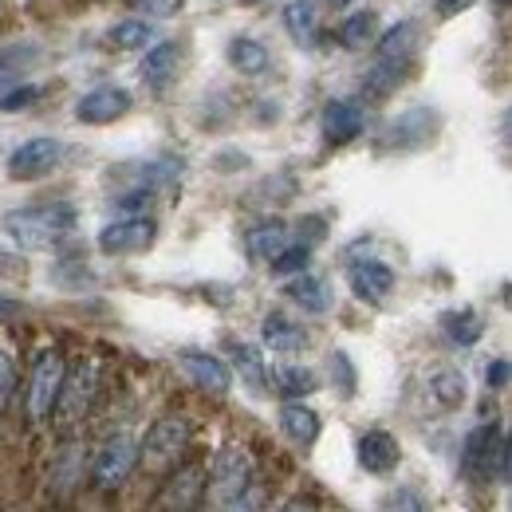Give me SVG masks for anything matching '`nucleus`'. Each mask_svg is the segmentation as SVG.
<instances>
[{
  "label": "nucleus",
  "instance_id": "1",
  "mask_svg": "<svg viewBox=\"0 0 512 512\" xmlns=\"http://www.w3.org/2000/svg\"><path fill=\"white\" fill-rule=\"evenodd\" d=\"M4 233L12 237L16 249L28 253H52L75 233V209L67 201H48V205H24L4 213Z\"/></svg>",
  "mask_w": 512,
  "mask_h": 512
},
{
  "label": "nucleus",
  "instance_id": "2",
  "mask_svg": "<svg viewBox=\"0 0 512 512\" xmlns=\"http://www.w3.org/2000/svg\"><path fill=\"white\" fill-rule=\"evenodd\" d=\"M193 442V422L186 414H162L150 422L146 438L138 442V465L154 477L162 473H174L178 461L186 457V449Z\"/></svg>",
  "mask_w": 512,
  "mask_h": 512
},
{
  "label": "nucleus",
  "instance_id": "3",
  "mask_svg": "<svg viewBox=\"0 0 512 512\" xmlns=\"http://www.w3.org/2000/svg\"><path fill=\"white\" fill-rule=\"evenodd\" d=\"M249 485H253V453L245 446H225L213 457V469L201 485V512H221Z\"/></svg>",
  "mask_w": 512,
  "mask_h": 512
},
{
  "label": "nucleus",
  "instance_id": "4",
  "mask_svg": "<svg viewBox=\"0 0 512 512\" xmlns=\"http://www.w3.org/2000/svg\"><path fill=\"white\" fill-rule=\"evenodd\" d=\"M95 390H99V367H95V359H79L75 367H67L60 398H56V410H52V422H56L60 434H71L91 414Z\"/></svg>",
  "mask_w": 512,
  "mask_h": 512
},
{
  "label": "nucleus",
  "instance_id": "5",
  "mask_svg": "<svg viewBox=\"0 0 512 512\" xmlns=\"http://www.w3.org/2000/svg\"><path fill=\"white\" fill-rule=\"evenodd\" d=\"M461 469L469 477H509V434L505 426L497 422H485L477 430L465 434V446H461Z\"/></svg>",
  "mask_w": 512,
  "mask_h": 512
},
{
  "label": "nucleus",
  "instance_id": "6",
  "mask_svg": "<svg viewBox=\"0 0 512 512\" xmlns=\"http://www.w3.org/2000/svg\"><path fill=\"white\" fill-rule=\"evenodd\" d=\"M138 469V442L127 430H115L91 457V485L99 493H115L127 485V477Z\"/></svg>",
  "mask_w": 512,
  "mask_h": 512
},
{
  "label": "nucleus",
  "instance_id": "7",
  "mask_svg": "<svg viewBox=\"0 0 512 512\" xmlns=\"http://www.w3.org/2000/svg\"><path fill=\"white\" fill-rule=\"evenodd\" d=\"M67 375V359L60 347H44L32 363V383H28V418L36 426L52 422V410H56V398H60V386Z\"/></svg>",
  "mask_w": 512,
  "mask_h": 512
},
{
  "label": "nucleus",
  "instance_id": "8",
  "mask_svg": "<svg viewBox=\"0 0 512 512\" xmlns=\"http://www.w3.org/2000/svg\"><path fill=\"white\" fill-rule=\"evenodd\" d=\"M60 162H64V142L52 134H36V138H24L8 154V178L12 182H36V178H48Z\"/></svg>",
  "mask_w": 512,
  "mask_h": 512
},
{
  "label": "nucleus",
  "instance_id": "9",
  "mask_svg": "<svg viewBox=\"0 0 512 512\" xmlns=\"http://www.w3.org/2000/svg\"><path fill=\"white\" fill-rule=\"evenodd\" d=\"M154 237H158L154 217H142V213L119 217V221H111V225L99 229V253H107V256L146 253V249L154 245Z\"/></svg>",
  "mask_w": 512,
  "mask_h": 512
},
{
  "label": "nucleus",
  "instance_id": "10",
  "mask_svg": "<svg viewBox=\"0 0 512 512\" xmlns=\"http://www.w3.org/2000/svg\"><path fill=\"white\" fill-rule=\"evenodd\" d=\"M130 107H134V99H130L127 87L103 83V87H91L87 95H79L75 119L87 127H107V123H119L123 115H130Z\"/></svg>",
  "mask_w": 512,
  "mask_h": 512
},
{
  "label": "nucleus",
  "instance_id": "11",
  "mask_svg": "<svg viewBox=\"0 0 512 512\" xmlns=\"http://www.w3.org/2000/svg\"><path fill=\"white\" fill-rule=\"evenodd\" d=\"M178 367L186 371V379H190L197 390H205V394H213V398H225L229 390H233V371H229V363L221 359V355H209V351H178Z\"/></svg>",
  "mask_w": 512,
  "mask_h": 512
},
{
  "label": "nucleus",
  "instance_id": "12",
  "mask_svg": "<svg viewBox=\"0 0 512 512\" xmlns=\"http://www.w3.org/2000/svg\"><path fill=\"white\" fill-rule=\"evenodd\" d=\"M347 284H351L355 300L383 304L386 296H390V288H394V268L386 260H379V256H359L347 268Z\"/></svg>",
  "mask_w": 512,
  "mask_h": 512
},
{
  "label": "nucleus",
  "instance_id": "13",
  "mask_svg": "<svg viewBox=\"0 0 512 512\" xmlns=\"http://www.w3.org/2000/svg\"><path fill=\"white\" fill-rule=\"evenodd\" d=\"M320 127L331 146H347V142H355L363 134L367 115H363V107L355 99H331V103H323Z\"/></svg>",
  "mask_w": 512,
  "mask_h": 512
},
{
  "label": "nucleus",
  "instance_id": "14",
  "mask_svg": "<svg viewBox=\"0 0 512 512\" xmlns=\"http://www.w3.org/2000/svg\"><path fill=\"white\" fill-rule=\"evenodd\" d=\"M355 457H359V465H363L371 477H386V473L402 461V446H398V438L386 434V430H363L359 442H355Z\"/></svg>",
  "mask_w": 512,
  "mask_h": 512
},
{
  "label": "nucleus",
  "instance_id": "15",
  "mask_svg": "<svg viewBox=\"0 0 512 512\" xmlns=\"http://www.w3.org/2000/svg\"><path fill=\"white\" fill-rule=\"evenodd\" d=\"M178 64H182V44H178V40H154V44L146 48L142 64H138V75H142L146 87L162 91V87L178 75Z\"/></svg>",
  "mask_w": 512,
  "mask_h": 512
},
{
  "label": "nucleus",
  "instance_id": "16",
  "mask_svg": "<svg viewBox=\"0 0 512 512\" xmlns=\"http://www.w3.org/2000/svg\"><path fill=\"white\" fill-rule=\"evenodd\" d=\"M434 134V115L426 107H410L406 115H398L383 134V146L386 150H414L422 146L426 138Z\"/></svg>",
  "mask_w": 512,
  "mask_h": 512
},
{
  "label": "nucleus",
  "instance_id": "17",
  "mask_svg": "<svg viewBox=\"0 0 512 512\" xmlns=\"http://www.w3.org/2000/svg\"><path fill=\"white\" fill-rule=\"evenodd\" d=\"M260 339H264V347L276 351V355H296V351L308 347V331L296 320H288L284 312H268V316H264Z\"/></svg>",
  "mask_w": 512,
  "mask_h": 512
},
{
  "label": "nucleus",
  "instance_id": "18",
  "mask_svg": "<svg viewBox=\"0 0 512 512\" xmlns=\"http://www.w3.org/2000/svg\"><path fill=\"white\" fill-rule=\"evenodd\" d=\"M158 512H201V469L186 465V469L162 489Z\"/></svg>",
  "mask_w": 512,
  "mask_h": 512
},
{
  "label": "nucleus",
  "instance_id": "19",
  "mask_svg": "<svg viewBox=\"0 0 512 512\" xmlns=\"http://www.w3.org/2000/svg\"><path fill=\"white\" fill-rule=\"evenodd\" d=\"M245 245H249V256L253 260H272V256H280L288 245H292V229L280 221V217H268V221H260L253 225L249 233H245Z\"/></svg>",
  "mask_w": 512,
  "mask_h": 512
},
{
  "label": "nucleus",
  "instance_id": "20",
  "mask_svg": "<svg viewBox=\"0 0 512 512\" xmlns=\"http://www.w3.org/2000/svg\"><path fill=\"white\" fill-rule=\"evenodd\" d=\"M280 430L296 446H316V438H320V414L308 402H284L280 406Z\"/></svg>",
  "mask_w": 512,
  "mask_h": 512
},
{
  "label": "nucleus",
  "instance_id": "21",
  "mask_svg": "<svg viewBox=\"0 0 512 512\" xmlns=\"http://www.w3.org/2000/svg\"><path fill=\"white\" fill-rule=\"evenodd\" d=\"M284 296H288L296 308L312 312V316H323V312L331 308V292H327V284H323L320 276H312V272L292 276V280L284 284Z\"/></svg>",
  "mask_w": 512,
  "mask_h": 512
},
{
  "label": "nucleus",
  "instance_id": "22",
  "mask_svg": "<svg viewBox=\"0 0 512 512\" xmlns=\"http://www.w3.org/2000/svg\"><path fill=\"white\" fill-rule=\"evenodd\" d=\"M284 28L300 48H316L320 44V12L312 0H292L284 8Z\"/></svg>",
  "mask_w": 512,
  "mask_h": 512
},
{
  "label": "nucleus",
  "instance_id": "23",
  "mask_svg": "<svg viewBox=\"0 0 512 512\" xmlns=\"http://www.w3.org/2000/svg\"><path fill=\"white\" fill-rule=\"evenodd\" d=\"M272 386L288 398V402H304L316 386H320V379H316V371H308V367H300V363H280V367H272Z\"/></svg>",
  "mask_w": 512,
  "mask_h": 512
},
{
  "label": "nucleus",
  "instance_id": "24",
  "mask_svg": "<svg viewBox=\"0 0 512 512\" xmlns=\"http://www.w3.org/2000/svg\"><path fill=\"white\" fill-rule=\"evenodd\" d=\"M410 64H414V60H375L371 71H367V79H363V95H367V99H386V95L406 79Z\"/></svg>",
  "mask_w": 512,
  "mask_h": 512
},
{
  "label": "nucleus",
  "instance_id": "25",
  "mask_svg": "<svg viewBox=\"0 0 512 512\" xmlns=\"http://www.w3.org/2000/svg\"><path fill=\"white\" fill-rule=\"evenodd\" d=\"M154 40H158V32L150 20H123L107 32V48H115V52H146Z\"/></svg>",
  "mask_w": 512,
  "mask_h": 512
},
{
  "label": "nucleus",
  "instance_id": "26",
  "mask_svg": "<svg viewBox=\"0 0 512 512\" xmlns=\"http://www.w3.org/2000/svg\"><path fill=\"white\" fill-rule=\"evenodd\" d=\"M229 64L237 67L241 75H264L268 71V64H272V56H268V48L260 44V40H253V36H237L233 44H229Z\"/></svg>",
  "mask_w": 512,
  "mask_h": 512
},
{
  "label": "nucleus",
  "instance_id": "27",
  "mask_svg": "<svg viewBox=\"0 0 512 512\" xmlns=\"http://www.w3.org/2000/svg\"><path fill=\"white\" fill-rule=\"evenodd\" d=\"M229 359H233L229 371H237L253 390H264V386H268V367H264V359H260V351H256L253 343H237V339H233V343H229Z\"/></svg>",
  "mask_w": 512,
  "mask_h": 512
},
{
  "label": "nucleus",
  "instance_id": "28",
  "mask_svg": "<svg viewBox=\"0 0 512 512\" xmlns=\"http://www.w3.org/2000/svg\"><path fill=\"white\" fill-rule=\"evenodd\" d=\"M442 331H446L449 343H457V347H473L477 339H481V331H485V320L473 312V308H453L442 316Z\"/></svg>",
  "mask_w": 512,
  "mask_h": 512
},
{
  "label": "nucleus",
  "instance_id": "29",
  "mask_svg": "<svg viewBox=\"0 0 512 512\" xmlns=\"http://www.w3.org/2000/svg\"><path fill=\"white\" fill-rule=\"evenodd\" d=\"M83 465H87V449L79 446V442H67V446L60 449V457H56L52 485H56L60 493H71V489L79 485V477H83Z\"/></svg>",
  "mask_w": 512,
  "mask_h": 512
},
{
  "label": "nucleus",
  "instance_id": "30",
  "mask_svg": "<svg viewBox=\"0 0 512 512\" xmlns=\"http://www.w3.org/2000/svg\"><path fill=\"white\" fill-rule=\"evenodd\" d=\"M375 32H379V12H371V8H359V12H351V16L339 24L343 48H367V44L375 40Z\"/></svg>",
  "mask_w": 512,
  "mask_h": 512
},
{
  "label": "nucleus",
  "instance_id": "31",
  "mask_svg": "<svg viewBox=\"0 0 512 512\" xmlns=\"http://www.w3.org/2000/svg\"><path fill=\"white\" fill-rule=\"evenodd\" d=\"M414 32L418 28L410 20L386 28L383 36H379V56L375 60H414Z\"/></svg>",
  "mask_w": 512,
  "mask_h": 512
},
{
  "label": "nucleus",
  "instance_id": "32",
  "mask_svg": "<svg viewBox=\"0 0 512 512\" xmlns=\"http://www.w3.org/2000/svg\"><path fill=\"white\" fill-rule=\"evenodd\" d=\"M430 398H434L442 410L461 406V402H465V375H457V371H438V375L430 379Z\"/></svg>",
  "mask_w": 512,
  "mask_h": 512
},
{
  "label": "nucleus",
  "instance_id": "33",
  "mask_svg": "<svg viewBox=\"0 0 512 512\" xmlns=\"http://www.w3.org/2000/svg\"><path fill=\"white\" fill-rule=\"evenodd\" d=\"M308 260H312V249L308 245H288L280 256H272L268 260V268L276 272V276H300V272H308Z\"/></svg>",
  "mask_w": 512,
  "mask_h": 512
},
{
  "label": "nucleus",
  "instance_id": "34",
  "mask_svg": "<svg viewBox=\"0 0 512 512\" xmlns=\"http://www.w3.org/2000/svg\"><path fill=\"white\" fill-rule=\"evenodd\" d=\"M134 12H146L142 20H170L182 12V0H127Z\"/></svg>",
  "mask_w": 512,
  "mask_h": 512
},
{
  "label": "nucleus",
  "instance_id": "35",
  "mask_svg": "<svg viewBox=\"0 0 512 512\" xmlns=\"http://www.w3.org/2000/svg\"><path fill=\"white\" fill-rule=\"evenodd\" d=\"M12 390H16V359H12V351L0 347V418L12 402Z\"/></svg>",
  "mask_w": 512,
  "mask_h": 512
},
{
  "label": "nucleus",
  "instance_id": "36",
  "mask_svg": "<svg viewBox=\"0 0 512 512\" xmlns=\"http://www.w3.org/2000/svg\"><path fill=\"white\" fill-rule=\"evenodd\" d=\"M331 379L339 386V394H355V367H351V359L343 351L331 355Z\"/></svg>",
  "mask_w": 512,
  "mask_h": 512
},
{
  "label": "nucleus",
  "instance_id": "37",
  "mask_svg": "<svg viewBox=\"0 0 512 512\" xmlns=\"http://www.w3.org/2000/svg\"><path fill=\"white\" fill-rule=\"evenodd\" d=\"M221 512H264V485H249L241 497H233Z\"/></svg>",
  "mask_w": 512,
  "mask_h": 512
},
{
  "label": "nucleus",
  "instance_id": "38",
  "mask_svg": "<svg viewBox=\"0 0 512 512\" xmlns=\"http://www.w3.org/2000/svg\"><path fill=\"white\" fill-rule=\"evenodd\" d=\"M36 95H40V87H32V83L12 87L8 95H0V111H24L28 103H36Z\"/></svg>",
  "mask_w": 512,
  "mask_h": 512
},
{
  "label": "nucleus",
  "instance_id": "39",
  "mask_svg": "<svg viewBox=\"0 0 512 512\" xmlns=\"http://www.w3.org/2000/svg\"><path fill=\"white\" fill-rule=\"evenodd\" d=\"M390 512H426V505H422L418 493L402 489V493H390Z\"/></svg>",
  "mask_w": 512,
  "mask_h": 512
},
{
  "label": "nucleus",
  "instance_id": "40",
  "mask_svg": "<svg viewBox=\"0 0 512 512\" xmlns=\"http://www.w3.org/2000/svg\"><path fill=\"white\" fill-rule=\"evenodd\" d=\"M485 383L493 386V390H505V383H509V359H497V363H489V371H485Z\"/></svg>",
  "mask_w": 512,
  "mask_h": 512
},
{
  "label": "nucleus",
  "instance_id": "41",
  "mask_svg": "<svg viewBox=\"0 0 512 512\" xmlns=\"http://www.w3.org/2000/svg\"><path fill=\"white\" fill-rule=\"evenodd\" d=\"M434 8H438V16H457V12L473 8V0H438Z\"/></svg>",
  "mask_w": 512,
  "mask_h": 512
},
{
  "label": "nucleus",
  "instance_id": "42",
  "mask_svg": "<svg viewBox=\"0 0 512 512\" xmlns=\"http://www.w3.org/2000/svg\"><path fill=\"white\" fill-rule=\"evenodd\" d=\"M280 512H316V505H312L308 497H292V501H288Z\"/></svg>",
  "mask_w": 512,
  "mask_h": 512
},
{
  "label": "nucleus",
  "instance_id": "43",
  "mask_svg": "<svg viewBox=\"0 0 512 512\" xmlns=\"http://www.w3.org/2000/svg\"><path fill=\"white\" fill-rule=\"evenodd\" d=\"M8 79H16V64L8 56H0V83H8Z\"/></svg>",
  "mask_w": 512,
  "mask_h": 512
},
{
  "label": "nucleus",
  "instance_id": "44",
  "mask_svg": "<svg viewBox=\"0 0 512 512\" xmlns=\"http://www.w3.org/2000/svg\"><path fill=\"white\" fill-rule=\"evenodd\" d=\"M12 312H20V304H16L12 296H4V292H0V316H12Z\"/></svg>",
  "mask_w": 512,
  "mask_h": 512
},
{
  "label": "nucleus",
  "instance_id": "45",
  "mask_svg": "<svg viewBox=\"0 0 512 512\" xmlns=\"http://www.w3.org/2000/svg\"><path fill=\"white\" fill-rule=\"evenodd\" d=\"M497 8H509V0H497Z\"/></svg>",
  "mask_w": 512,
  "mask_h": 512
},
{
  "label": "nucleus",
  "instance_id": "46",
  "mask_svg": "<svg viewBox=\"0 0 512 512\" xmlns=\"http://www.w3.org/2000/svg\"><path fill=\"white\" fill-rule=\"evenodd\" d=\"M335 4H351V0H335Z\"/></svg>",
  "mask_w": 512,
  "mask_h": 512
},
{
  "label": "nucleus",
  "instance_id": "47",
  "mask_svg": "<svg viewBox=\"0 0 512 512\" xmlns=\"http://www.w3.org/2000/svg\"><path fill=\"white\" fill-rule=\"evenodd\" d=\"M249 4H256V0H249Z\"/></svg>",
  "mask_w": 512,
  "mask_h": 512
}]
</instances>
